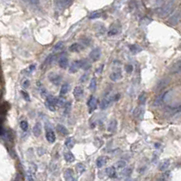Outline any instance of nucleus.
<instances>
[{
	"instance_id": "obj_1",
	"label": "nucleus",
	"mask_w": 181,
	"mask_h": 181,
	"mask_svg": "<svg viewBox=\"0 0 181 181\" xmlns=\"http://www.w3.org/2000/svg\"><path fill=\"white\" fill-rule=\"evenodd\" d=\"M173 7H174V1L167 2L166 5H163V7L160 8V9L158 10V15L162 17L168 16L172 12Z\"/></svg>"
},
{
	"instance_id": "obj_2",
	"label": "nucleus",
	"mask_w": 181,
	"mask_h": 181,
	"mask_svg": "<svg viewBox=\"0 0 181 181\" xmlns=\"http://www.w3.org/2000/svg\"><path fill=\"white\" fill-rule=\"evenodd\" d=\"M58 98L55 97L54 96H50L49 95L47 98H46V107L48 110L50 111H56L57 109V107H58Z\"/></svg>"
},
{
	"instance_id": "obj_3",
	"label": "nucleus",
	"mask_w": 181,
	"mask_h": 181,
	"mask_svg": "<svg viewBox=\"0 0 181 181\" xmlns=\"http://www.w3.org/2000/svg\"><path fill=\"white\" fill-rule=\"evenodd\" d=\"M97 104H98V100L97 98L91 96L88 102H87V106H88V111L89 113H92L93 111H95L96 108H97Z\"/></svg>"
},
{
	"instance_id": "obj_4",
	"label": "nucleus",
	"mask_w": 181,
	"mask_h": 181,
	"mask_svg": "<svg viewBox=\"0 0 181 181\" xmlns=\"http://www.w3.org/2000/svg\"><path fill=\"white\" fill-rule=\"evenodd\" d=\"M89 58L92 61L97 62L99 60V58H101V49L99 47H96L90 52L89 54Z\"/></svg>"
},
{
	"instance_id": "obj_5",
	"label": "nucleus",
	"mask_w": 181,
	"mask_h": 181,
	"mask_svg": "<svg viewBox=\"0 0 181 181\" xmlns=\"http://www.w3.org/2000/svg\"><path fill=\"white\" fill-rule=\"evenodd\" d=\"M48 79L50 80V82L53 83L55 86H58L60 85L61 81H62V77L60 75L57 74V73H50L48 75Z\"/></svg>"
},
{
	"instance_id": "obj_6",
	"label": "nucleus",
	"mask_w": 181,
	"mask_h": 181,
	"mask_svg": "<svg viewBox=\"0 0 181 181\" xmlns=\"http://www.w3.org/2000/svg\"><path fill=\"white\" fill-rule=\"evenodd\" d=\"M180 17H181V12L179 10H177V11H175L173 13V15L169 17L168 22H169V24L175 26V25H177L179 22Z\"/></svg>"
},
{
	"instance_id": "obj_7",
	"label": "nucleus",
	"mask_w": 181,
	"mask_h": 181,
	"mask_svg": "<svg viewBox=\"0 0 181 181\" xmlns=\"http://www.w3.org/2000/svg\"><path fill=\"white\" fill-rule=\"evenodd\" d=\"M114 100V97H105L103 98L101 102H100V105H99V108H100L101 109H107L110 104L112 103V101Z\"/></svg>"
},
{
	"instance_id": "obj_8",
	"label": "nucleus",
	"mask_w": 181,
	"mask_h": 181,
	"mask_svg": "<svg viewBox=\"0 0 181 181\" xmlns=\"http://www.w3.org/2000/svg\"><path fill=\"white\" fill-rule=\"evenodd\" d=\"M79 68H82V60L74 61L69 67V73H77Z\"/></svg>"
},
{
	"instance_id": "obj_9",
	"label": "nucleus",
	"mask_w": 181,
	"mask_h": 181,
	"mask_svg": "<svg viewBox=\"0 0 181 181\" xmlns=\"http://www.w3.org/2000/svg\"><path fill=\"white\" fill-rule=\"evenodd\" d=\"M73 94H74V97L77 100H80V99L83 97V95H84V90L82 88V86H78L75 87L74 91H73Z\"/></svg>"
},
{
	"instance_id": "obj_10",
	"label": "nucleus",
	"mask_w": 181,
	"mask_h": 181,
	"mask_svg": "<svg viewBox=\"0 0 181 181\" xmlns=\"http://www.w3.org/2000/svg\"><path fill=\"white\" fill-rule=\"evenodd\" d=\"M72 3V0H57L56 5L58 9H64Z\"/></svg>"
},
{
	"instance_id": "obj_11",
	"label": "nucleus",
	"mask_w": 181,
	"mask_h": 181,
	"mask_svg": "<svg viewBox=\"0 0 181 181\" xmlns=\"http://www.w3.org/2000/svg\"><path fill=\"white\" fill-rule=\"evenodd\" d=\"M46 138L47 140L49 143H54L56 141V134L54 133V131L50 128H47V133H46Z\"/></svg>"
},
{
	"instance_id": "obj_12",
	"label": "nucleus",
	"mask_w": 181,
	"mask_h": 181,
	"mask_svg": "<svg viewBox=\"0 0 181 181\" xmlns=\"http://www.w3.org/2000/svg\"><path fill=\"white\" fill-rule=\"evenodd\" d=\"M64 178H65L66 181H77L76 178H75V176H74V173L70 168H67V170H65Z\"/></svg>"
},
{
	"instance_id": "obj_13",
	"label": "nucleus",
	"mask_w": 181,
	"mask_h": 181,
	"mask_svg": "<svg viewBox=\"0 0 181 181\" xmlns=\"http://www.w3.org/2000/svg\"><path fill=\"white\" fill-rule=\"evenodd\" d=\"M110 79L112 81H118L120 80L122 77H123V75H122V72L120 70H116V71H113L111 74H110Z\"/></svg>"
},
{
	"instance_id": "obj_14",
	"label": "nucleus",
	"mask_w": 181,
	"mask_h": 181,
	"mask_svg": "<svg viewBox=\"0 0 181 181\" xmlns=\"http://www.w3.org/2000/svg\"><path fill=\"white\" fill-rule=\"evenodd\" d=\"M143 116H144V108H143L142 107L136 108L134 110V117L136 118H138V119L141 120L143 118Z\"/></svg>"
},
{
	"instance_id": "obj_15",
	"label": "nucleus",
	"mask_w": 181,
	"mask_h": 181,
	"mask_svg": "<svg viewBox=\"0 0 181 181\" xmlns=\"http://www.w3.org/2000/svg\"><path fill=\"white\" fill-rule=\"evenodd\" d=\"M170 72L172 74H178L181 72V61L176 62L170 68Z\"/></svg>"
},
{
	"instance_id": "obj_16",
	"label": "nucleus",
	"mask_w": 181,
	"mask_h": 181,
	"mask_svg": "<svg viewBox=\"0 0 181 181\" xmlns=\"http://www.w3.org/2000/svg\"><path fill=\"white\" fill-rule=\"evenodd\" d=\"M117 121L116 119H112L108 123V132H110V133H114L115 131L117 130Z\"/></svg>"
},
{
	"instance_id": "obj_17",
	"label": "nucleus",
	"mask_w": 181,
	"mask_h": 181,
	"mask_svg": "<svg viewBox=\"0 0 181 181\" xmlns=\"http://www.w3.org/2000/svg\"><path fill=\"white\" fill-rule=\"evenodd\" d=\"M58 65L61 68H63V69H66V68L68 67V59L67 57H61L59 59H58Z\"/></svg>"
},
{
	"instance_id": "obj_18",
	"label": "nucleus",
	"mask_w": 181,
	"mask_h": 181,
	"mask_svg": "<svg viewBox=\"0 0 181 181\" xmlns=\"http://www.w3.org/2000/svg\"><path fill=\"white\" fill-rule=\"evenodd\" d=\"M41 132H42V126L39 122H37L33 128V133L35 136H39L41 135Z\"/></svg>"
},
{
	"instance_id": "obj_19",
	"label": "nucleus",
	"mask_w": 181,
	"mask_h": 181,
	"mask_svg": "<svg viewBox=\"0 0 181 181\" xmlns=\"http://www.w3.org/2000/svg\"><path fill=\"white\" fill-rule=\"evenodd\" d=\"M169 164H170V161L168 160V159L163 160V161H162L161 163L159 164V167H158L159 170H160V171H165L166 169H167V167H169Z\"/></svg>"
},
{
	"instance_id": "obj_20",
	"label": "nucleus",
	"mask_w": 181,
	"mask_h": 181,
	"mask_svg": "<svg viewBox=\"0 0 181 181\" xmlns=\"http://www.w3.org/2000/svg\"><path fill=\"white\" fill-rule=\"evenodd\" d=\"M57 129L58 132L61 134V135H64V136H67L68 135V130L67 129V128L65 126H63V125H61V124H58V126H57Z\"/></svg>"
},
{
	"instance_id": "obj_21",
	"label": "nucleus",
	"mask_w": 181,
	"mask_h": 181,
	"mask_svg": "<svg viewBox=\"0 0 181 181\" xmlns=\"http://www.w3.org/2000/svg\"><path fill=\"white\" fill-rule=\"evenodd\" d=\"M106 163H107V158L106 157H99L97 159V167H103Z\"/></svg>"
},
{
	"instance_id": "obj_22",
	"label": "nucleus",
	"mask_w": 181,
	"mask_h": 181,
	"mask_svg": "<svg viewBox=\"0 0 181 181\" xmlns=\"http://www.w3.org/2000/svg\"><path fill=\"white\" fill-rule=\"evenodd\" d=\"M64 158L67 162H74L75 161V156L71 153V152H66L64 153Z\"/></svg>"
},
{
	"instance_id": "obj_23",
	"label": "nucleus",
	"mask_w": 181,
	"mask_h": 181,
	"mask_svg": "<svg viewBox=\"0 0 181 181\" xmlns=\"http://www.w3.org/2000/svg\"><path fill=\"white\" fill-rule=\"evenodd\" d=\"M106 173L109 178H115L116 177V169L115 167H109L106 169Z\"/></svg>"
},
{
	"instance_id": "obj_24",
	"label": "nucleus",
	"mask_w": 181,
	"mask_h": 181,
	"mask_svg": "<svg viewBox=\"0 0 181 181\" xmlns=\"http://www.w3.org/2000/svg\"><path fill=\"white\" fill-rule=\"evenodd\" d=\"M81 49H82V47H81L79 44H77V43L73 44V45H71L70 47H69V50L71 52H79Z\"/></svg>"
},
{
	"instance_id": "obj_25",
	"label": "nucleus",
	"mask_w": 181,
	"mask_h": 181,
	"mask_svg": "<svg viewBox=\"0 0 181 181\" xmlns=\"http://www.w3.org/2000/svg\"><path fill=\"white\" fill-rule=\"evenodd\" d=\"M126 166H127V162L125 160H119L115 164V167L117 168V169H124Z\"/></svg>"
},
{
	"instance_id": "obj_26",
	"label": "nucleus",
	"mask_w": 181,
	"mask_h": 181,
	"mask_svg": "<svg viewBox=\"0 0 181 181\" xmlns=\"http://www.w3.org/2000/svg\"><path fill=\"white\" fill-rule=\"evenodd\" d=\"M147 101V94L145 92H142L138 97V102L141 106H144Z\"/></svg>"
},
{
	"instance_id": "obj_27",
	"label": "nucleus",
	"mask_w": 181,
	"mask_h": 181,
	"mask_svg": "<svg viewBox=\"0 0 181 181\" xmlns=\"http://www.w3.org/2000/svg\"><path fill=\"white\" fill-rule=\"evenodd\" d=\"M68 89H69V85L68 84H64L63 86H62L61 89H60V97L65 96L68 92Z\"/></svg>"
},
{
	"instance_id": "obj_28",
	"label": "nucleus",
	"mask_w": 181,
	"mask_h": 181,
	"mask_svg": "<svg viewBox=\"0 0 181 181\" xmlns=\"http://www.w3.org/2000/svg\"><path fill=\"white\" fill-rule=\"evenodd\" d=\"M89 89L91 92H94L97 89V79L95 77H93L90 81L89 84Z\"/></svg>"
},
{
	"instance_id": "obj_29",
	"label": "nucleus",
	"mask_w": 181,
	"mask_h": 181,
	"mask_svg": "<svg viewBox=\"0 0 181 181\" xmlns=\"http://www.w3.org/2000/svg\"><path fill=\"white\" fill-rule=\"evenodd\" d=\"M129 50L133 54H136V53H138V52L141 51V48L136 45H130L129 46Z\"/></svg>"
},
{
	"instance_id": "obj_30",
	"label": "nucleus",
	"mask_w": 181,
	"mask_h": 181,
	"mask_svg": "<svg viewBox=\"0 0 181 181\" xmlns=\"http://www.w3.org/2000/svg\"><path fill=\"white\" fill-rule=\"evenodd\" d=\"M65 145H66V147H67V148H72L73 147H74V145H75V141H74V139L72 138H68L67 140H66V142H65Z\"/></svg>"
},
{
	"instance_id": "obj_31",
	"label": "nucleus",
	"mask_w": 181,
	"mask_h": 181,
	"mask_svg": "<svg viewBox=\"0 0 181 181\" xmlns=\"http://www.w3.org/2000/svg\"><path fill=\"white\" fill-rule=\"evenodd\" d=\"M118 31H119V29H118L117 27H114V26H112L109 30H108V36H115L118 33Z\"/></svg>"
},
{
	"instance_id": "obj_32",
	"label": "nucleus",
	"mask_w": 181,
	"mask_h": 181,
	"mask_svg": "<svg viewBox=\"0 0 181 181\" xmlns=\"http://www.w3.org/2000/svg\"><path fill=\"white\" fill-rule=\"evenodd\" d=\"M76 169H77V171L79 174H82V173H84V172L86 171V167H85L84 164H82V163H78V164H77V166H76Z\"/></svg>"
},
{
	"instance_id": "obj_33",
	"label": "nucleus",
	"mask_w": 181,
	"mask_h": 181,
	"mask_svg": "<svg viewBox=\"0 0 181 181\" xmlns=\"http://www.w3.org/2000/svg\"><path fill=\"white\" fill-rule=\"evenodd\" d=\"M71 107H72V104L70 102H67L65 107H64V114L65 115H68L70 113L71 111Z\"/></svg>"
},
{
	"instance_id": "obj_34",
	"label": "nucleus",
	"mask_w": 181,
	"mask_h": 181,
	"mask_svg": "<svg viewBox=\"0 0 181 181\" xmlns=\"http://www.w3.org/2000/svg\"><path fill=\"white\" fill-rule=\"evenodd\" d=\"M63 47H64V43L62 41H59L55 45L54 49L56 51H59V50H61V49H63Z\"/></svg>"
},
{
	"instance_id": "obj_35",
	"label": "nucleus",
	"mask_w": 181,
	"mask_h": 181,
	"mask_svg": "<svg viewBox=\"0 0 181 181\" xmlns=\"http://www.w3.org/2000/svg\"><path fill=\"white\" fill-rule=\"evenodd\" d=\"M100 16H101V13H100V12L95 11V12H93V13L90 14V16H89V19H95V18H98V17H100Z\"/></svg>"
},
{
	"instance_id": "obj_36",
	"label": "nucleus",
	"mask_w": 181,
	"mask_h": 181,
	"mask_svg": "<svg viewBox=\"0 0 181 181\" xmlns=\"http://www.w3.org/2000/svg\"><path fill=\"white\" fill-rule=\"evenodd\" d=\"M91 67L90 63H88V61H86V60H82V68L84 70H87V69H89Z\"/></svg>"
},
{
	"instance_id": "obj_37",
	"label": "nucleus",
	"mask_w": 181,
	"mask_h": 181,
	"mask_svg": "<svg viewBox=\"0 0 181 181\" xmlns=\"http://www.w3.org/2000/svg\"><path fill=\"white\" fill-rule=\"evenodd\" d=\"M20 127H21V128H22L23 131H27L28 129V124H27V121L23 120V121L20 122Z\"/></svg>"
},
{
	"instance_id": "obj_38",
	"label": "nucleus",
	"mask_w": 181,
	"mask_h": 181,
	"mask_svg": "<svg viewBox=\"0 0 181 181\" xmlns=\"http://www.w3.org/2000/svg\"><path fill=\"white\" fill-rule=\"evenodd\" d=\"M20 92H21V94H22L25 100H26V101H30V97L27 94V92H25V91H20Z\"/></svg>"
},
{
	"instance_id": "obj_39",
	"label": "nucleus",
	"mask_w": 181,
	"mask_h": 181,
	"mask_svg": "<svg viewBox=\"0 0 181 181\" xmlns=\"http://www.w3.org/2000/svg\"><path fill=\"white\" fill-rule=\"evenodd\" d=\"M125 70H126L128 73H132V71H133V66L131 65V64L126 65V67H125Z\"/></svg>"
},
{
	"instance_id": "obj_40",
	"label": "nucleus",
	"mask_w": 181,
	"mask_h": 181,
	"mask_svg": "<svg viewBox=\"0 0 181 181\" xmlns=\"http://www.w3.org/2000/svg\"><path fill=\"white\" fill-rule=\"evenodd\" d=\"M32 174H33V172L30 171V170H28L27 172V178L28 181H34V178H33V175Z\"/></svg>"
},
{
	"instance_id": "obj_41",
	"label": "nucleus",
	"mask_w": 181,
	"mask_h": 181,
	"mask_svg": "<svg viewBox=\"0 0 181 181\" xmlns=\"http://www.w3.org/2000/svg\"><path fill=\"white\" fill-rule=\"evenodd\" d=\"M88 79V74H84L82 77H81V78H80V81L82 83H85L86 81Z\"/></svg>"
},
{
	"instance_id": "obj_42",
	"label": "nucleus",
	"mask_w": 181,
	"mask_h": 181,
	"mask_svg": "<svg viewBox=\"0 0 181 181\" xmlns=\"http://www.w3.org/2000/svg\"><path fill=\"white\" fill-rule=\"evenodd\" d=\"M48 96H49V95L47 94V91L45 88L41 90V97H44V98H47Z\"/></svg>"
},
{
	"instance_id": "obj_43",
	"label": "nucleus",
	"mask_w": 181,
	"mask_h": 181,
	"mask_svg": "<svg viewBox=\"0 0 181 181\" xmlns=\"http://www.w3.org/2000/svg\"><path fill=\"white\" fill-rule=\"evenodd\" d=\"M130 172H131V169H129V168H127V169H125V170H123V172L121 173L124 177H127V176H128V175L130 174Z\"/></svg>"
},
{
	"instance_id": "obj_44",
	"label": "nucleus",
	"mask_w": 181,
	"mask_h": 181,
	"mask_svg": "<svg viewBox=\"0 0 181 181\" xmlns=\"http://www.w3.org/2000/svg\"><path fill=\"white\" fill-rule=\"evenodd\" d=\"M29 2L33 5H39V0H29Z\"/></svg>"
},
{
	"instance_id": "obj_45",
	"label": "nucleus",
	"mask_w": 181,
	"mask_h": 181,
	"mask_svg": "<svg viewBox=\"0 0 181 181\" xmlns=\"http://www.w3.org/2000/svg\"><path fill=\"white\" fill-rule=\"evenodd\" d=\"M29 84H30L29 80H25V82L23 83V86L25 87V88H27V87L29 86Z\"/></svg>"
},
{
	"instance_id": "obj_46",
	"label": "nucleus",
	"mask_w": 181,
	"mask_h": 181,
	"mask_svg": "<svg viewBox=\"0 0 181 181\" xmlns=\"http://www.w3.org/2000/svg\"><path fill=\"white\" fill-rule=\"evenodd\" d=\"M113 97H114V100H115V101H117V100H118V98L120 97V95H119V94H117V95L114 96Z\"/></svg>"
},
{
	"instance_id": "obj_47",
	"label": "nucleus",
	"mask_w": 181,
	"mask_h": 181,
	"mask_svg": "<svg viewBox=\"0 0 181 181\" xmlns=\"http://www.w3.org/2000/svg\"><path fill=\"white\" fill-rule=\"evenodd\" d=\"M102 69H103V65H101L100 67H98V68H97V73H98V74H99V73H101V72H102Z\"/></svg>"
},
{
	"instance_id": "obj_48",
	"label": "nucleus",
	"mask_w": 181,
	"mask_h": 181,
	"mask_svg": "<svg viewBox=\"0 0 181 181\" xmlns=\"http://www.w3.org/2000/svg\"><path fill=\"white\" fill-rule=\"evenodd\" d=\"M153 1H154V3L155 4H160V3H162V1H163V0H153Z\"/></svg>"
},
{
	"instance_id": "obj_49",
	"label": "nucleus",
	"mask_w": 181,
	"mask_h": 181,
	"mask_svg": "<svg viewBox=\"0 0 181 181\" xmlns=\"http://www.w3.org/2000/svg\"><path fill=\"white\" fill-rule=\"evenodd\" d=\"M127 181H135V180H134V179H130V178H129V179H128Z\"/></svg>"
}]
</instances>
